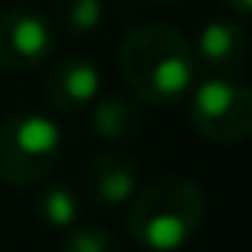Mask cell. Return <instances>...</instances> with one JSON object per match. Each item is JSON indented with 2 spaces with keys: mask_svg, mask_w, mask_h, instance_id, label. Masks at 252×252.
I'll return each instance as SVG.
<instances>
[{
  "mask_svg": "<svg viewBox=\"0 0 252 252\" xmlns=\"http://www.w3.org/2000/svg\"><path fill=\"white\" fill-rule=\"evenodd\" d=\"M204 191L189 176H160L137 185L128 201V233L144 252H179L204 223Z\"/></svg>",
  "mask_w": 252,
  "mask_h": 252,
  "instance_id": "cell-2",
  "label": "cell"
},
{
  "mask_svg": "<svg viewBox=\"0 0 252 252\" xmlns=\"http://www.w3.org/2000/svg\"><path fill=\"white\" fill-rule=\"evenodd\" d=\"M32 214L42 227L67 233L80 220V195L64 182H45L32 201Z\"/></svg>",
  "mask_w": 252,
  "mask_h": 252,
  "instance_id": "cell-10",
  "label": "cell"
},
{
  "mask_svg": "<svg viewBox=\"0 0 252 252\" xmlns=\"http://www.w3.org/2000/svg\"><path fill=\"white\" fill-rule=\"evenodd\" d=\"M157 3H176V0H157Z\"/></svg>",
  "mask_w": 252,
  "mask_h": 252,
  "instance_id": "cell-14",
  "label": "cell"
},
{
  "mask_svg": "<svg viewBox=\"0 0 252 252\" xmlns=\"http://www.w3.org/2000/svg\"><path fill=\"white\" fill-rule=\"evenodd\" d=\"M137 160L125 150H105L90 163V198L99 208H122L137 191Z\"/></svg>",
  "mask_w": 252,
  "mask_h": 252,
  "instance_id": "cell-8",
  "label": "cell"
},
{
  "mask_svg": "<svg viewBox=\"0 0 252 252\" xmlns=\"http://www.w3.org/2000/svg\"><path fill=\"white\" fill-rule=\"evenodd\" d=\"M249 55V35L240 19H208L191 42L195 70L201 77H233Z\"/></svg>",
  "mask_w": 252,
  "mask_h": 252,
  "instance_id": "cell-6",
  "label": "cell"
},
{
  "mask_svg": "<svg viewBox=\"0 0 252 252\" xmlns=\"http://www.w3.org/2000/svg\"><path fill=\"white\" fill-rule=\"evenodd\" d=\"M16 3H26V0H16Z\"/></svg>",
  "mask_w": 252,
  "mask_h": 252,
  "instance_id": "cell-15",
  "label": "cell"
},
{
  "mask_svg": "<svg viewBox=\"0 0 252 252\" xmlns=\"http://www.w3.org/2000/svg\"><path fill=\"white\" fill-rule=\"evenodd\" d=\"M118 67L131 93L147 105L179 102L198 80L191 42L163 23H144L131 29L118 48Z\"/></svg>",
  "mask_w": 252,
  "mask_h": 252,
  "instance_id": "cell-1",
  "label": "cell"
},
{
  "mask_svg": "<svg viewBox=\"0 0 252 252\" xmlns=\"http://www.w3.org/2000/svg\"><path fill=\"white\" fill-rule=\"evenodd\" d=\"M51 51H55V26L42 13H0V70H32Z\"/></svg>",
  "mask_w": 252,
  "mask_h": 252,
  "instance_id": "cell-5",
  "label": "cell"
},
{
  "mask_svg": "<svg viewBox=\"0 0 252 252\" xmlns=\"http://www.w3.org/2000/svg\"><path fill=\"white\" fill-rule=\"evenodd\" d=\"M90 125L93 134H99L102 141H128V137L137 134L141 128V99L134 93H109L102 96L90 112Z\"/></svg>",
  "mask_w": 252,
  "mask_h": 252,
  "instance_id": "cell-9",
  "label": "cell"
},
{
  "mask_svg": "<svg viewBox=\"0 0 252 252\" xmlns=\"http://www.w3.org/2000/svg\"><path fill=\"white\" fill-rule=\"evenodd\" d=\"M64 134L42 112H19L0 125V182L29 189L51 176L61 160Z\"/></svg>",
  "mask_w": 252,
  "mask_h": 252,
  "instance_id": "cell-3",
  "label": "cell"
},
{
  "mask_svg": "<svg viewBox=\"0 0 252 252\" xmlns=\"http://www.w3.org/2000/svg\"><path fill=\"white\" fill-rule=\"evenodd\" d=\"M102 90V70L86 58L61 61L45 80V99L58 112H80L93 105Z\"/></svg>",
  "mask_w": 252,
  "mask_h": 252,
  "instance_id": "cell-7",
  "label": "cell"
},
{
  "mask_svg": "<svg viewBox=\"0 0 252 252\" xmlns=\"http://www.w3.org/2000/svg\"><path fill=\"white\" fill-rule=\"evenodd\" d=\"M189 122L211 144L252 137V86L233 77H201L189 93Z\"/></svg>",
  "mask_w": 252,
  "mask_h": 252,
  "instance_id": "cell-4",
  "label": "cell"
},
{
  "mask_svg": "<svg viewBox=\"0 0 252 252\" xmlns=\"http://www.w3.org/2000/svg\"><path fill=\"white\" fill-rule=\"evenodd\" d=\"M58 19L64 32L70 35H86L99 29L105 19V0H61L58 3Z\"/></svg>",
  "mask_w": 252,
  "mask_h": 252,
  "instance_id": "cell-11",
  "label": "cell"
},
{
  "mask_svg": "<svg viewBox=\"0 0 252 252\" xmlns=\"http://www.w3.org/2000/svg\"><path fill=\"white\" fill-rule=\"evenodd\" d=\"M227 6L240 16H252V0H227Z\"/></svg>",
  "mask_w": 252,
  "mask_h": 252,
  "instance_id": "cell-13",
  "label": "cell"
},
{
  "mask_svg": "<svg viewBox=\"0 0 252 252\" xmlns=\"http://www.w3.org/2000/svg\"><path fill=\"white\" fill-rule=\"evenodd\" d=\"M61 252H118L115 236L99 223H74L61 243Z\"/></svg>",
  "mask_w": 252,
  "mask_h": 252,
  "instance_id": "cell-12",
  "label": "cell"
}]
</instances>
